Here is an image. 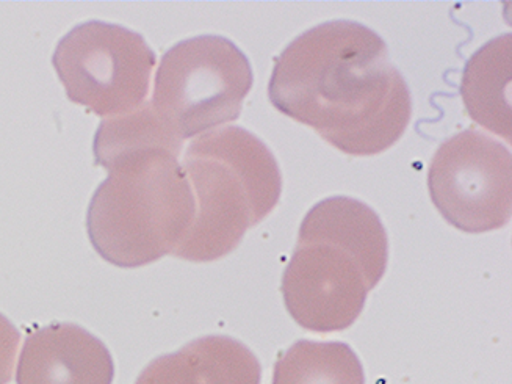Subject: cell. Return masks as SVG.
I'll return each mask as SVG.
<instances>
[{"label":"cell","instance_id":"4","mask_svg":"<svg viewBox=\"0 0 512 384\" xmlns=\"http://www.w3.org/2000/svg\"><path fill=\"white\" fill-rule=\"evenodd\" d=\"M253 82L248 57L231 40L188 38L163 55L151 106L184 142L238 120Z\"/></svg>","mask_w":512,"mask_h":384},{"label":"cell","instance_id":"9","mask_svg":"<svg viewBox=\"0 0 512 384\" xmlns=\"http://www.w3.org/2000/svg\"><path fill=\"white\" fill-rule=\"evenodd\" d=\"M259 359L242 342L206 336L154 359L135 384H260Z\"/></svg>","mask_w":512,"mask_h":384},{"label":"cell","instance_id":"8","mask_svg":"<svg viewBox=\"0 0 512 384\" xmlns=\"http://www.w3.org/2000/svg\"><path fill=\"white\" fill-rule=\"evenodd\" d=\"M109 348L74 323H52L33 331L19 356L18 384H112Z\"/></svg>","mask_w":512,"mask_h":384},{"label":"cell","instance_id":"2","mask_svg":"<svg viewBox=\"0 0 512 384\" xmlns=\"http://www.w3.org/2000/svg\"><path fill=\"white\" fill-rule=\"evenodd\" d=\"M181 151L149 148L110 162L94 192L87 229L99 256L137 269L173 254L195 217V196L179 162Z\"/></svg>","mask_w":512,"mask_h":384},{"label":"cell","instance_id":"11","mask_svg":"<svg viewBox=\"0 0 512 384\" xmlns=\"http://www.w3.org/2000/svg\"><path fill=\"white\" fill-rule=\"evenodd\" d=\"M511 33L492 38L470 57L461 95L475 123L511 145Z\"/></svg>","mask_w":512,"mask_h":384},{"label":"cell","instance_id":"1","mask_svg":"<svg viewBox=\"0 0 512 384\" xmlns=\"http://www.w3.org/2000/svg\"><path fill=\"white\" fill-rule=\"evenodd\" d=\"M271 104L350 156H375L408 129L411 91L378 33L325 22L284 49L268 85Z\"/></svg>","mask_w":512,"mask_h":384},{"label":"cell","instance_id":"7","mask_svg":"<svg viewBox=\"0 0 512 384\" xmlns=\"http://www.w3.org/2000/svg\"><path fill=\"white\" fill-rule=\"evenodd\" d=\"M378 283L348 251L298 240L282 276V295L290 316L304 330L334 333L356 322Z\"/></svg>","mask_w":512,"mask_h":384},{"label":"cell","instance_id":"12","mask_svg":"<svg viewBox=\"0 0 512 384\" xmlns=\"http://www.w3.org/2000/svg\"><path fill=\"white\" fill-rule=\"evenodd\" d=\"M273 384H365V375L350 345L300 341L278 359Z\"/></svg>","mask_w":512,"mask_h":384},{"label":"cell","instance_id":"10","mask_svg":"<svg viewBox=\"0 0 512 384\" xmlns=\"http://www.w3.org/2000/svg\"><path fill=\"white\" fill-rule=\"evenodd\" d=\"M300 240L331 243L353 254L378 281L389 261V240L372 207L348 196H332L312 207L301 223Z\"/></svg>","mask_w":512,"mask_h":384},{"label":"cell","instance_id":"6","mask_svg":"<svg viewBox=\"0 0 512 384\" xmlns=\"http://www.w3.org/2000/svg\"><path fill=\"white\" fill-rule=\"evenodd\" d=\"M511 151L469 129L437 149L428 171L431 200L442 217L464 232L495 231L511 220Z\"/></svg>","mask_w":512,"mask_h":384},{"label":"cell","instance_id":"5","mask_svg":"<svg viewBox=\"0 0 512 384\" xmlns=\"http://www.w3.org/2000/svg\"><path fill=\"white\" fill-rule=\"evenodd\" d=\"M52 63L74 104L116 118L145 104L156 54L140 33L90 21L60 40Z\"/></svg>","mask_w":512,"mask_h":384},{"label":"cell","instance_id":"13","mask_svg":"<svg viewBox=\"0 0 512 384\" xmlns=\"http://www.w3.org/2000/svg\"><path fill=\"white\" fill-rule=\"evenodd\" d=\"M19 341L21 333L18 328L0 314V384H8L13 378Z\"/></svg>","mask_w":512,"mask_h":384},{"label":"cell","instance_id":"3","mask_svg":"<svg viewBox=\"0 0 512 384\" xmlns=\"http://www.w3.org/2000/svg\"><path fill=\"white\" fill-rule=\"evenodd\" d=\"M181 165L195 196L192 226L173 253L185 261L212 262L231 253L281 198L275 156L242 127L202 134L190 143Z\"/></svg>","mask_w":512,"mask_h":384}]
</instances>
